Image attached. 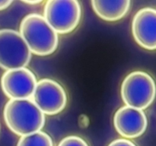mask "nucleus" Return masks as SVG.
Here are the masks:
<instances>
[{
    "instance_id": "13",
    "label": "nucleus",
    "mask_w": 156,
    "mask_h": 146,
    "mask_svg": "<svg viewBox=\"0 0 156 146\" xmlns=\"http://www.w3.org/2000/svg\"><path fill=\"white\" fill-rule=\"evenodd\" d=\"M108 146H136L133 142L126 138H119L110 143Z\"/></svg>"
},
{
    "instance_id": "8",
    "label": "nucleus",
    "mask_w": 156,
    "mask_h": 146,
    "mask_svg": "<svg viewBox=\"0 0 156 146\" xmlns=\"http://www.w3.org/2000/svg\"><path fill=\"white\" fill-rule=\"evenodd\" d=\"M114 124L120 135L126 138H135L143 135L147 128V117L143 110L124 106L117 109Z\"/></svg>"
},
{
    "instance_id": "12",
    "label": "nucleus",
    "mask_w": 156,
    "mask_h": 146,
    "mask_svg": "<svg viewBox=\"0 0 156 146\" xmlns=\"http://www.w3.org/2000/svg\"><path fill=\"white\" fill-rule=\"evenodd\" d=\"M58 146H88L83 138L76 135H70L61 140Z\"/></svg>"
},
{
    "instance_id": "1",
    "label": "nucleus",
    "mask_w": 156,
    "mask_h": 146,
    "mask_svg": "<svg viewBox=\"0 0 156 146\" xmlns=\"http://www.w3.org/2000/svg\"><path fill=\"white\" fill-rule=\"evenodd\" d=\"M3 115L9 129L20 136L39 132L45 124L44 113L31 99H11Z\"/></svg>"
},
{
    "instance_id": "11",
    "label": "nucleus",
    "mask_w": 156,
    "mask_h": 146,
    "mask_svg": "<svg viewBox=\"0 0 156 146\" xmlns=\"http://www.w3.org/2000/svg\"><path fill=\"white\" fill-rule=\"evenodd\" d=\"M17 146H53V142L48 134L39 131L21 136Z\"/></svg>"
},
{
    "instance_id": "10",
    "label": "nucleus",
    "mask_w": 156,
    "mask_h": 146,
    "mask_svg": "<svg viewBox=\"0 0 156 146\" xmlns=\"http://www.w3.org/2000/svg\"><path fill=\"white\" fill-rule=\"evenodd\" d=\"M130 3L129 0H92L91 5L96 15L101 19L108 21H116L121 19L127 14Z\"/></svg>"
},
{
    "instance_id": "15",
    "label": "nucleus",
    "mask_w": 156,
    "mask_h": 146,
    "mask_svg": "<svg viewBox=\"0 0 156 146\" xmlns=\"http://www.w3.org/2000/svg\"><path fill=\"white\" fill-rule=\"evenodd\" d=\"M43 1H38V0H34V1H24L23 2L26 3V4L28 5H37L39 4V3L42 2Z\"/></svg>"
},
{
    "instance_id": "4",
    "label": "nucleus",
    "mask_w": 156,
    "mask_h": 146,
    "mask_svg": "<svg viewBox=\"0 0 156 146\" xmlns=\"http://www.w3.org/2000/svg\"><path fill=\"white\" fill-rule=\"evenodd\" d=\"M31 51L19 32L0 30V67L12 70L25 68L31 59Z\"/></svg>"
},
{
    "instance_id": "3",
    "label": "nucleus",
    "mask_w": 156,
    "mask_h": 146,
    "mask_svg": "<svg viewBox=\"0 0 156 146\" xmlns=\"http://www.w3.org/2000/svg\"><path fill=\"white\" fill-rule=\"evenodd\" d=\"M156 85L154 79L145 71L129 73L121 85V97L126 106L146 109L154 101Z\"/></svg>"
},
{
    "instance_id": "9",
    "label": "nucleus",
    "mask_w": 156,
    "mask_h": 146,
    "mask_svg": "<svg viewBox=\"0 0 156 146\" xmlns=\"http://www.w3.org/2000/svg\"><path fill=\"white\" fill-rule=\"evenodd\" d=\"M132 32L137 43L149 50H156V10L145 8L139 11L132 23Z\"/></svg>"
},
{
    "instance_id": "5",
    "label": "nucleus",
    "mask_w": 156,
    "mask_h": 146,
    "mask_svg": "<svg viewBox=\"0 0 156 146\" xmlns=\"http://www.w3.org/2000/svg\"><path fill=\"white\" fill-rule=\"evenodd\" d=\"M82 9L76 0H49L44 9V17L57 33L73 31L78 26Z\"/></svg>"
},
{
    "instance_id": "2",
    "label": "nucleus",
    "mask_w": 156,
    "mask_h": 146,
    "mask_svg": "<svg viewBox=\"0 0 156 146\" xmlns=\"http://www.w3.org/2000/svg\"><path fill=\"white\" fill-rule=\"evenodd\" d=\"M20 33L31 53L37 56L52 54L59 44L58 33L44 16L36 13L27 15L23 18Z\"/></svg>"
},
{
    "instance_id": "6",
    "label": "nucleus",
    "mask_w": 156,
    "mask_h": 146,
    "mask_svg": "<svg viewBox=\"0 0 156 146\" xmlns=\"http://www.w3.org/2000/svg\"><path fill=\"white\" fill-rule=\"evenodd\" d=\"M31 100L44 114L55 115L66 107L67 96L59 83L44 78L37 82Z\"/></svg>"
},
{
    "instance_id": "14",
    "label": "nucleus",
    "mask_w": 156,
    "mask_h": 146,
    "mask_svg": "<svg viewBox=\"0 0 156 146\" xmlns=\"http://www.w3.org/2000/svg\"><path fill=\"white\" fill-rule=\"evenodd\" d=\"M12 3V0H0V11L7 9Z\"/></svg>"
},
{
    "instance_id": "7",
    "label": "nucleus",
    "mask_w": 156,
    "mask_h": 146,
    "mask_svg": "<svg viewBox=\"0 0 156 146\" xmlns=\"http://www.w3.org/2000/svg\"><path fill=\"white\" fill-rule=\"evenodd\" d=\"M37 84L36 76L28 68L6 71L1 78L4 94L11 99H30Z\"/></svg>"
}]
</instances>
